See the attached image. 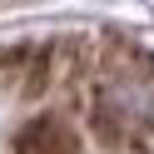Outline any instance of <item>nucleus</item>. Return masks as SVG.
Returning <instances> with one entry per match:
<instances>
[{"label": "nucleus", "mask_w": 154, "mask_h": 154, "mask_svg": "<svg viewBox=\"0 0 154 154\" xmlns=\"http://www.w3.org/2000/svg\"><path fill=\"white\" fill-rule=\"evenodd\" d=\"M25 154H75V139L60 124H35L25 134Z\"/></svg>", "instance_id": "f257e3e1"}]
</instances>
